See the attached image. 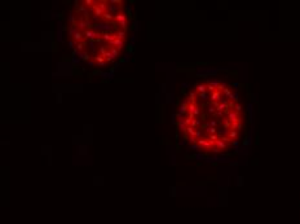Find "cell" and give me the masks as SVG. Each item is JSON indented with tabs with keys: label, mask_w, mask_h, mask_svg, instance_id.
<instances>
[{
	"label": "cell",
	"mask_w": 300,
	"mask_h": 224,
	"mask_svg": "<svg viewBox=\"0 0 300 224\" xmlns=\"http://www.w3.org/2000/svg\"><path fill=\"white\" fill-rule=\"evenodd\" d=\"M245 106L237 91L217 79H205L183 98L176 124L183 140L202 153H225L242 139Z\"/></svg>",
	"instance_id": "1"
},
{
	"label": "cell",
	"mask_w": 300,
	"mask_h": 224,
	"mask_svg": "<svg viewBox=\"0 0 300 224\" xmlns=\"http://www.w3.org/2000/svg\"><path fill=\"white\" fill-rule=\"evenodd\" d=\"M131 31L127 7L120 0H82L69 12V43L78 56L97 68L123 56Z\"/></svg>",
	"instance_id": "2"
}]
</instances>
